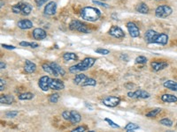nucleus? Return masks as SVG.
<instances>
[{"instance_id": "22", "label": "nucleus", "mask_w": 177, "mask_h": 132, "mask_svg": "<svg viewBox=\"0 0 177 132\" xmlns=\"http://www.w3.org/2000/svg\"><path fill=\"white\" fill-rule=\"evenodd\" d=\"M163 85L167 89H169L171 91L177 92V82L174 81V80H167V81L164 82Z\"/></svg>"}, {"instance_id": "43", "label": "nucleus", "mask_w": 177, "mask_h": 132, "mask_svg": "<svg viewBox=\"0 0 177 132\" xmlns=\"http://www.w3.org/2000/svg\"><path fill=\"white\" fill-rule=\"evenodd\" d=\"M2 47L7 50H15L14 46H10V45H6V44H2Z\"/></svg>"}, {"instance_id": "17", "label": "nucleus", "mask_w": 177, "mask_h": 132, "mask_svg": "<svg viewBox=\"0 0 177 132\" xmlns=\"http://www.w3.org/2000/svg\"><path fill=\"white\" fill-rule=\"evenodd\" d=\"M88 79V77L86 75H84L83 73L81 74H77L74 79H73V83L77 85H83L84 82L86 81V79Z\"/></svg>"}, {"instance_id": "27", "label": "nucleus", "mask_w": 177, "mask_h": 132, "mask_svg": "<svg viewBox=\"0 0 177 132\" xmlns=\"http://www.w3.org/2000/svg\"><path fill=\"white\" fill-rule=\"evenodd\" d=\"M33 98H34V94L31 92H23L19 95V99L21 101H29V100H32Z\"/></svg>"}, {"instance_id": "18", "label": "nucleus", "mask_w": 177, "mask_h": 132, "mask_svg": "<svg viewBox=\"0 0 177 132\" xmlns=\"http://www.w3.org/2000/svg\"><path fill=\"white\" fill-rule=\"evenodd\" d=\"M161 101L167 103H175L177 102V97L173 94H163L161 96Z\"/></svg>"}, {"instance_id": "6", "label": "nucleus", "mask_w": 177, "mask_h": 132, "mask_svg": "<svg viewBox=\"0 0 177 132\" xmlns=\"http://www.w3.org/2000/svg\"><path fill=\"white\" fill-rule=\"evenodd\" d=\"M120 102H121V99L115 96H107V97H104L102 100V103L104 106L109 107V108H115L116 106L120 104Z\"/></svg>"}, {"instance_id": "30", "label": "nucleus", "mask_w": 177, "mask_h": 132, "mask_svg": "<svg viewBox=\"0 0 177 132\" xmlns=\"http://www.w3.org/2000/svg\"><path fill=\"white\" fill-rule=\"evenodd\" d=\"M96 85H97V81H96L95 79L88 78V79H86V81L83 84L82 86H88V85H89V86H95Z\"/></svg>"}, {"instance_id": "32", "label": "nucleus", "mask_w": 177, "mask_h": 132, "mask_svg": "<svg viewBox=\"0 0 177 132\" xmlns=\"http://www.w3.org/2000/svg\"><path fill=\"white\" fill-rule=\"evenodd\" d=\"M159 123L162 124V125H164V126H167V127H172L173 124H174L173 122L170 119H168V118H164V119L160 120Z\"/></svg>"}, {"instance_id": "12", "label": "nucleus", "mask_w": 177, "mask_h": 132, "mask_svg": "<svg viewBox=\"0 0 177 132\" xmlns=\"http://www.w3.org/2000/svg\"><path fill=\"white\" fill-rule=\"evenodd\" d=\"M47 36V34H46V31L43 30V28H35L33 30V37L34 39L36 40H38V41H41L45 39Z\"/></svg>"}, {"instance_id": "13", "label": "nucleus", "mask_w": 177, "mask_h": 132, "mask_svg": "<svg viewBox=\"0 0 177 132\" xmlns=\"http://www.w3.org/2000/svg\"><path fill=\"white\" fill-rule=\"evenodd\" d=\"M56 11H57V4L52 1L46 5L44 8V13L48 16H52L56 13Z\"/></svg>"}, {"instance_id": "44", "label": "nucleus", "mask_w": 177, "mask_h": 132, "mask_svg": "<svg viewBox=\"0 0 177 132\" xmlns=\"http://www.w3.org/2000/svg\"><path fill=\"white\" fill-rule=\"evenodd\" d=\"M0 82H1V83H0V90H1V91H3V90H4V86H5V80H3V79H0Z\"/></svg>"}, {"instance_id": "20", "label": "nucleus", "mask_w": 177, "mask_h": 132, "mask_svg": "<svg viewBox=\"0 0 177 132\" xmlns=\"http://www.w3.org/2000/svg\"><path fill=\"white\" fill-rule=\"evenodd\" d=\"M32 11V6L28 3H22L21 2V14L28 16Z\"/></svg>"}, {"instance_id": "21", "label": "nucleus", "mask_w": 177, "mask_h": 132, "mask_svg": "<svg viewBox=\"0 0 177 132\" xmlns=\"http://www.w3.org/2000/svg\"><path fill=\"white\" fill-rule=\"evenodd\" d=\"M14 101V98L12 95L10 94H5V95H1L0 97V102L2 104H7V105H10L12 103H13Z\"/></svg>"}, {"instance_id": "49", "label": "nucleus", "mask_w": 177, "mask_h": 132, "mask_svg": "<svg viewBox=\"0 0 177 132\" xmlns=\"http://www.w3.org/2000/svg\"><path fill=\"white\" fill-rule=\"evenodd\" d=\"M176 126H177V123H176Z\"/></svg>"}, {"instance_id": "10", "label": "nucleus", "mask_w": 177, "mask_h": 132, "mask_svg": "<svg viewBox=\"0 0 177 132\" xmlns=\"http://www.w3.org/2000/svg\"><path fill=\"white\" fill-rule=\"evenodd\" d=\"M50 82H51V79L48 76H43L39 79L38 85L43 91L46 92L48 91L49 88H50Z\"/></svg>"}, {"instance_id": "1", "label": "nucleus", "mask_w": 177, "mask_h": 132, "mask_svg": "<svg viewBox=\"0 0 177 132\" xmlns=\"http://www.w3.org/2000/svg\"><path fill=\"white\" fill-rule=\"evenodd\" d=\"M145 40L147 43H156L159 45H167L168 42V35L163 33H157L156 31L149 29L145 34Z\"/></svg>"}, {"instance_id": "41", "label": "nucleus", "mask_w": 177, "mask_h": 132, "mask_svg": "<svg viewBox=\"0 0 177 132\" xmlns=\"http://www.w3.org/2000/svg\"><path fill=\"white\" fill-rule=\"evenodd\" d=\"M20 45L22 47H30L32 46V42H27V41H21L20 42Z\"/></svg>"}, {"instance_id": "15", "label": "nucleus", "mask_w": 177, "mask_h": 132, "mask_svg": "<svg viewBox=\"0 0 177 132\" xmlns=\"http://www.w3.org/2000/svg\"><path fill=\"white\" fill-rule=\"evenodd\" d=\"M18 27L21 28L22 30H27V29H30L33 27V23L32 21H30L29 20H21L18 22L17 24Z\"/></svg>"}, {"instance_id": "47", "label": "nucleus", "mask_w": 177, "mask_h": 132, "mask_svg": "<svg viewBox=\"0 0 177 132\" xmlns=\"http://www.w3.org/2000/svg\"><path fill=\"white\" fill-rule=\"evenodd\" d=\"M100 1H106V0H100Z\"/></svg>"}, {"instance_id": "5", "label": "nucleus", "mask_w": 177, "mask_h": 132, "mask_svg": "<svg viewBox=\"0 0 177 132\" xmlns=\"http://www.w3.org/2000/svg\"><path fill=\"white\" fill-rule=\"evenodd\" d=\"M69 28L72 31H78L80 33H84V34H89L90 33V30L79 21H72L69 24Z\"/></svg>"}, {"instance_id": "40", "label": "nucleus", "mask_w": 177, "mask_h": 132, "mask_svg": "<svg viewBox=\"0 0 177 132\" xmlns=\"http://www.w3.org/2000/svg\"><path fill=\"white\" fill-rule=\"evenodd\" d=\"M46 2H48V0H35V3H36V5L38 7L42 6L43 5H44Z\"/></svg>"}, {"instance_id": "2", "label": "nucleus", "mask_w": 177, "mask_h": 132, "mask_svg": "<svg viewBox=\"0 0 177 132\" xmlns=\"http://www.w3.org/2000/svg\"><path fill=\"white\" fill-rule=\"evenodd\" d=\"M81 17L83 19L84 21H90V22H94L97 21L101 16V11L97 8L91 7V6H87L84 7L81 10Z\"/></svg>"}, {"instance_id": "8", "label": "nucleus", "mask_w": 177, "mask_h": 132, "mask_svg": "<svg viewBox=\"0 0 177 132\" xmlns=\"http://www.w3.org/2000/svg\"><path fill=\"white\" fill-rule=\"evenodd\" d=\"M129 98H135V99H148L150 98V93L144 90H137L135 92H129L128 93Z\"/></svg>"}, {"instance_id": "23", "label": "nucleus", "mask_w": 177, "mask_h": 132, "mask_svg": "<svg viewBox=\"0 0 177 132\" xmlns=\"http://www.w3.org/2000/svg\"><path fill=\"white\" fill-rule=\"evenodd\" d=\"M50 64L52 65L53 70L55 71V72L57 73L58 76H64V75H65L66 71H64V69H63L62 67H61L60 65H59L57 63H51Z\"/></svg>"}, {"instance_id": "37", "label": "nucleus", "mask_w": 177, "mask_h": 132, "mask_svg": "<svg viewBox=\"0 0 177 132\" xmlns=\"http://www.w3.org/2000/svg\"><path fill=\"white\" fill-rule=\"evenodd\" d=\"M62 117L65 119V120L69 121V120H70V117H71V112L64 111L62 113Z\"/></svg>"}, {"instance_id": "48", "label": "nucleus", "mask_w": 177, "mask_h": 132, "mask_svg": "<svg viewBox=\"0 0 177 132\" xmlns=\"http://www.w3.org/2000/svg\"><path fill=\"white\" fill-rule=\"evenodd\" d=\"M156 1H162V0H156Z\"/></svg>"}, {"instance_id": "38", "label": "nucleus", "mask_w": 177, "mask_h": 132, "mask_svg": "<svg viewBox=\"0 0 177 132\" xmlns=\"http://www.w3.org/2000/svg\"><path fill=\"white\" fill-rule=\"evenodd\" d=\"M104 121L108 122V123H109V125H110V126H112L113 128H120V126H119L118 124H116L115 122H113V121H112L111 119H109V118H105V119H104Z\"/></svg>"}, {"instance_id": "14", "label": "nucleus", "mask_w": 177, "mask_h": 132, "mask_svg": "<svg viewBox=\"0 0 177 132\" xmlns=\"http://www.w3.org/2000/svg\"><path fill=\"white\" fill-rule=\"evenodd\" d=\"M151 66L152 70L154 71H158L167 68V66H168V63L165 61H154L151 62Z\"/></svg>"}, {"instance_id": "31", "label": "nucleus", "mask_w": 177, "mask_h": 132, "mask_svg": "<svg viewBox=\"0 0 177 132\" xmlns=\"http://www.w3.org/2000/svg\"><path fill=\"white\" fill-rule=\"evenodd\" d=\"M12 11L13 13H16V14H19L21 13V2L14 5L12 7Z\"/></svg>"}, {"instance_id": "7", "label": "nucleus", "mask_w": 177, "mask_h": 132, "mask_svg": "<svg viewBox=\"0 0 177 132\" xmlns=\"http://www.w3.org/2000/svg\"><path fill=\"white\" fill-rule=\"evenodd\" d=\"M108 34L111 36H113L114 38H117V39H121V38L125 37V33L118 26H113L110 28V30L108 31Z\"/></svg>"}, {"instance_id": "45", "label": "nucleus", "mask_w": 177, "mask_h": 132, "mask_svg": "<svg viewBox=\"0 0 177 132\" xmlns=\"http://www.w3.org/2000/svg\"><path fill=\"white\" fill-rule=\"evenodd\" d=\"M0 67H1V69H2V70L5 68V63H3V61L0 62Z\"/></svg>"}, {"instance_id": "36", "label": "nucleus", "mask_w": 177, "mask_h": 132, "mask_svg": "<svg viewBox=\"0 0 177 132\" xmlns=\"http://www.w3.org/2000/svg\"><path fill=\"white\" fill-rule=\"evenodd\" d=\"M18 114V111H9L5 114V116L8 118H14Z\"/></svg>"}, {"instance_id": "4", "label": "nucleus", "mask_w": 177, "mask_h": 132, "mask_svg": "<svg viewBox=\"0 0 177 132\" xmlns=\"http://www.w3.org/2000/svg\"><path fill=\"white\" fill-rule=\"evenodd\" d=\"M173 12V9L168 5H160L158 6L155 10V15L158 18L165 19L168 16H170Z\"/></svg>"}, {"instance_id": "42", "label": "nucleus", "mask_w": 177, "mask_h": 132, "mask_svg": "<svg viewBox=\"0 0 177 132\" xmlns=\"http://www.w3.org/2000/svg\"><path fill=\"white\" fill-rule=\"evenodd\" d=\"M93 3L95 5H100V6H104V7H106V8L109 7V5H107L106 4H104V3H102V2H98V1H95V0H94Z\"/></svg>"}, {"instance_id": "29", "label": "nucleus", "mask_w": 177, "mask_h": 132, "mask_svg": "<svg viewBox=\"0 0 177 132\" xmlns=\"http://www.w3.org/2000/svg\"><path fill=\"white\" fill-rule=\"evenodd\" d=\"M139 129V126L138 125H136L135 123H132V122H130V123H128L127 126L125 127V130L127 131L130 132V131H134L135 130H138Z\"/></svg>"}, {"instance_id": "35", "label": "nucleus", "mask_w": 177, "mask_h": 132, "mask_svg": "<svg viewBox=\"0 0 177 132\" xmlns=\"http://www.w3.org/2000/svg\"><path fill=\"white\" fill-rule=\"evenodd\" d=\"M96 53H97V54H100V55H108L109 53H110V51L108 50H104V49H97V50H95Z\"/></svg>"}, {"instance_id": "9", "label": "nucleus", "mask_w": 177, "mask_h": 132, "mask_svg": "<svg viewBox=\"0 0 177 132\" xmlns=\"http://www.w3.org/2000/svg\"><path fill=\"white\" fill-rule=\"evenodd\" d=\"M127 28H128V33H129V34H130L131 37H133V38L139 37V35H140V30H139L138 27L135 25L134 22H128L127 23Z\"/></svg>"}, {"instance_id": "16", "label": "nucleus", "mask_w": 177, "mask_h": 132, "mask_svg": "<svg viewBox=\"0 0 177 132\" xmlns=\"http://www.w3.org/2000/svg\"><path fill=\"white\" fill-rule=\"evenodd\" d=\"M36 70V65L32 63L29 60H27L25 62V65H24V71H26L27 73H33L35 72Z\"/></svg>"}, {"instance_id": "3", "label": "nucleus", "mask_w": 177, "mask_h": 132, "mask_svg": "<svg viewBox=\"0 0 177 132\" xmlns=\"http://www.w3.org/2000/svg\"><path fill=\"white\" fill-rule=\"evenodd\" d=\"M96 62V59L93 57H86L84 58L83 61L73 66H71L69 68V71L71 73H77V72H81L89 70L90 67H92Z\"/></svg>"}, {"instance_id": "28", "label": "nucleus", "mask_w": 177, "mask_h": 132, "mask_svg": "<svg viewBox=\"0 0 177 132\" xmlns=\"http://www.w3.org/2000/svg\"><path fill=\"white\" fill-rule=\"evenodd\" d=\"M160 112H161V108H155V109L150 111L149 113H147L146 114V116L149 117V118H154V117H156Z\"/></svg>"}, {"instance_id": "39", "label": "nucleus", "mask_w": 177, "mask_h": 132, "mask_svg": "<svg viewBox=\"0 0 177 132\" xmlns=\"http://www.w3.org/2000/svg\"><path fill=\"white\" fill-rule=\"evenodd\" d=\"M87 130V128L85 126H80V127H77L75 129H73L72 131L73 132H79V131H86Z\"/></svg>"}, {"instance_id": "24", "label": "nucleus", "mask_w": 177, "mask_h": 132, "mask_svg": "<svg viewBox=\"0 0 177 132\" xmlns=\"http://www.w3.org/2000/svg\"><path fill=\"white\" fill-rule=\"evenodd\" d=\"M135 10H136V11L140 12V13L146 14V13L149 12V7H148V5H146L145 3H140V4H138L136 5Z\"/></svg>"}, {"instance_id": "33", "label": "nucleus", "mask_w": 177, "mask_h": 132, "mask_svg": "<svg viewBox=\"0 0 177 132\" xmlns=\"http://www.w3.org/2000/svg\"><path fill=\"white\" fill-rule=\"evenodd\" d=\"M60 99V95L58 93H53L52 95H50L49 97V101L51 103H57Z\"/></svg>"}, {"instance_id": "19", "label": "nucleus", "mask_w": 177, "mask_h": 132, "mask_svg": "<svg viewBox=\"0 0 177 132\" xmlns=\"http://www.w3.org/2000/svg\"><path fill=\"white\" fill-rule=\"evenodd\" d=\"M81 120H82V116L78 112L74 111V110L71 111V117H70L69 122H71L72 124H75V123L81 122Z\"/></svg>"}, {"instance_id": "26", "label": "nucleus", "mask_w": 177, "mask_h": 132, "mask_svg": "<svg viewBox=\"0 0 177 132\" xmlns=\"http://www.w3.org/2000/svg\"><path fill=\"white\" fill-rule=\"evenodd\" d=\"M42 68L43 70L45 71V72H47V73H49V74H52V75L55 76V77H58L57 73H56L55 71L53 70V68H52V65H51L50 63H43L42 65Z\"/></svg>"}, {"instance_id": "11", "label": "nucleus", "mask_w": 177, "mask_h": 132, "mask_svg": "<svg viewBox=\"0 0 177 132\" xmlns=\"http://www.w3.org/2000/svg\"><path fill=\"white\" fill-rule=\"evenodd\" d=\"M50 88L52 90H55V91H60L63 90L65 88V85L61 80L60 79H51V82H50Z\"/></svg>"}, {"instance_id": "34", "label": "nucleus", "mask_w": 177, "mask_h": 132, "mask_svg": "<svg viewBox=\"0 0 177 132\" xmlns=\"http://www.w3.org/2000/svg\"><path fill=\"white\" fill-rule=\"evenodd\" d=\"M135 63H141V64H144L147 63V58L145 56H137L135 58Z\"/></svg>"}, {"instance_id": "25", "label": "nucleus", "mask_w": 177, "mask_h": 132, "mask_svg": "<svg viewBox=\"0 0 177 132\" xmlns=\"http://www.w3.org/2000/svg\"><path fill=\"white\" fill-rule=\"evenodd\" d=\"M63 59L65 61H75L78 59V56H76V54L72 53V52H66L63 54Z\"/></svg>"}, {"instance_id": "46", "label": "nucleus", "mask_w": 177, "mask_h": 132, "mask_svg": "<svg viewBox=\"0 0 177 132\" xmlns=\"http://www.w3.org/2000/svg\"><path fill=\"white\" fill-rule=\"evenodd\" d=\"M3 5H4V3H3V1L1 0V5H0V7L2 8V7H3Z\"/></svg>"}]
</instances>
